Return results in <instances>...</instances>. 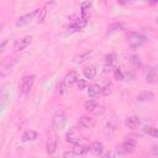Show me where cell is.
<instances>
[{
	"label": "cell",
	"mask_w": 158,
	"mask_h": 158,
	"mask_svg": "<svg viewBox=\"0 0 158 158\" xmlns=\"http://www.w3.org/2000/svg\"><path fill=\"white\" fill-rule=\"evenodd\" d=\"M125 38H126V42L132 48H138L146 42V37L138 32H128Z\"/></svg>",
	"instance_id": "obj_1"
},
{
	"label": "cell",
	"mask_w": 158,
	"mask_h": 158,
	"mask_svg": "<svg viewBox=\"0 0 158 158\" xmlns=\"http://www.w3.org/2000/svg\"><path fill=\"white\" fill-rule=\"evenodd\" d=\"M35 79H36V75H33V74L22 77L21 83H20V86H19L20 93H21V94H23V95L28 94V93L31 91V89H32L33 84H35Z\"/></svg>",
	"instance_id": "obj_2"
},
{
	"label": "cell",
	"mask_w": 158,
	"mask_h": 158,
	"mask_svg": "<svg viewBox=\"0 0 158 158\" xmlns=\"http://www.w3.org/2000/svg\"><path fill=\"white\" fill-rule=\"evenodd\" d=\"M38 11H40V9H36V10H33V11L30 12V14H26V15L20 16V17L15 21V26H16V27H23V26L28 25V23L33 20V17L38 14Z\"/></svg>",
	"instance_id": "obj_3"
},
{
	"label": "cell",
	"mask_w": 158,
	"mask_h": 158,
	"mask_svg": "<svg viewBox=\"0 0 158 158\" xmlns=\"http://www.w3.org/2000/svg\"><path fill=\"white\" fill-rule=\"evenodd\" d=\"M56 148H57V135L52 131L49 132L46 141V152L48 154H53L56 152Z\"/></svg>",
	"instance_id": "obj_4"
},
{
	"label": "cell",
	"mask_w": 158,
	"mask_h": 158,
	"mask_svg": "<svg viewBox=\"0 0 158 158\" xmlns=\"http://www.w3.org/2000/svg\"><path fill=\"white\" fill-rule=\"evenodd\" d=\"M67 123V118L63 111H57L53 116V127L57 130H63Z\"/></svg>",
	"instance_id": "obj_5"
},
{
	"label": "cell",
	"mask_w": 158,
	"mask_h": 158,
	"mask_svg": "<svg viewBox=\"0 0 158 158\" xmlns=\"http://www.w3.org/2000/svg\"><path fill=\"white\" fill-rule=\"evenodd\" d=\"M80 139H81V135H80V132L77 127H72L65 135V141L69 142V143L77 144V143L80 142Z\"/></svg>",
	"instance_id": "obj_6"
},
{
	"label": "cell",
	"mask_w": 158,
	"mask_h": 158,
	"mask_svg": "<svg viewBox=\"0 0 158 158\" xmlns=\"http://www.w3.org/2000/svg\"><path fill=\"white\" fill-rule=\"evenodd\" d=\"M136 144H137V142H136L135 138H132V137H126L125 141L121 143L120 149H121L123 153H132V152L135 151V148H136Z\"/></svg>",
	"instance_id": "obj_7"
},
{
	"label": "cell",
	"mask_w": 158,
	"mask_h": 158,
	"mask_svg": "<svg viewBox=\"0 0 158 158\" xmlns=\"http://www.w3.org/2000/svg\"><path fill=\"white\" fill-rule=\"evenodd\" d=\"M31 42H32V37H31V36H26V37H23V38H21V40H17V41L14 43V51H15V52H21V51H23V49H26V48L30 46Z\"/></svg>",
	"instance_id": "obj_8"
},
{
	"label": "cell",
	"mask_w": 158,
	"mask_h": 158,
	"mask_svg": "<svg viewBox=\"0 0 158 158\" xmlns=\"http://www.w3.org/2000/svg\"><path fill=\"white\" fill-rule=\"evenodd\" d=\"M78 80H79V78H78L77 72L72 70V72H69V73L64 77L63 83L65 84V86H67V88H70V86H73L75 83H78Z\"/></svg>",
	"instance_id": "obj_9"
},
{
	"label": "cell",
	"mask_w": 158,
	"mask_h": 158,
	"mask_svg": "<svg viewBox=\"0 0 158 158\" xmlns=\"http://www.w3.org/2000/svg\"><path fill=\"white\" fill-rule=\"evenodd\" d=\"M90 54H91V51H90V49L81 51V52H79L78 54L74 56V58H73V63H75V64H81V63H84L86 59H89Z\"/></svg>",
	"instance_id": "obj_10"
},
{
	"label": "cell",
	"mask_w": 158,
	"mask_h": 158,
	"mask_svg": "<svg viewBox=\"0 0 158 158\" xmlns=\"http://www.w3.org/2000/svg\"><path fill=\"white\" fill-rule=\"evenodd\" d=\"M78 125L81 128H93L95 126V120L89 116H81L78 121Z\"/></svg>",
	"instance_id": "obj_11"
},
{
	"label": "cell",
	"mask_w": 158,
	"mask_h": 158,
	"mask_svg": "<svg viewBox=\"0 0 158 158\" xmlns=\"http://www.w3.org/2000/svg\"><path fill=\"white\" fill-rule=\"evenodd\" d=\"M126 28V25L123 22H114V23H110L106 28V36L107 35H112L115 32H118L121 30H125Z\"/></svg>",
	"instance_id": "obj_12"
},
{
	"label": "cell",
	"mask_w": 158,
	"mask_h": 158,
	"mask_svg": "<svg viewBox=\"0 0 158 158\" xmlns=\"http://www.w3.org/2000/svg\"><path fill=\"white\" fill-rule=\"evenodd\" d=\"M153 99H154V94L148 90H143L137 94V100L141 102H148V101H152Z\"/></svg>",
	"instance_id": "obj_13"
},
{
	"label": "cell",
	"mask_w": 158,
	"mask_h": 158,
	"mask_svg": "<svg viewBox=\"0 0 158 158\" xmlns=\"http://www.w3.org/2000/svg\"><path fill=\"white\" fill-rule=\"evenodd\" d=\"M53 5H54V2H46L44 6H43L42 9H40L38 15H37V22H38V23H42V22L44 21V19H46V16H47V12H48V7H49V6H53Z\"/></svg>",
	"instance_id": "obj_14"
},
{
	"label": "cell",
	"mask_w": 158,
	"mask_h": 158,
	"mask_svg": "<svg viewBox=\"0 0 158 158\" xmlns=\"http://www.w3.org/2000/svg\"><path fill=\"white\" fill-rule=\"evenodd\" d=\"M84 109L88 111V112H93V114H99V110L100 106L99 104L95 101V100H88L84 102Z\"/></svg>",
	"instance_id": "obj_15"
},
{
	"label": "cell",
	"mask_w": 158,
	"mask_h": 158,
	"mask_svg": "<svg viewBox=\"0 0 158 158\" xmlns=\"http://www.w3.org/2000/svg\"><path fill=\"white\" fill-rule=\"evenodd\" d=\"M89 149H90V152H91L94 156H100V154H102V152H104V144H102L101 142H99V141H94V142L90 144Z\"/></svg>",
	"instance_id": "obj_16"
},
{
	"label": "cell",
	"mask_w": 158,
	"mask_h": 158,
	"mask_svg": "<svg viewBox=\"0 0 158 158\" xmlns=\"http://www.w3.org/2000/svg\"><path fill=\"white\" fill-rule=\"evenodd\" d=\"M91 2L89 1H84L81 2V19H84L85 21L89 20L90 15H91Z\"/></svg>",
	"instance_id": "obj_17"
},
{
	"label": "cell",
	"mask_w": 158,
	"mask_h": 158,
	"mask_svg": "<svg viewBox=\"0 0 158 158\" xmlns=\"http://www.w3.org/2000/svg\"><path fill=\"white\" fill-rule=\"evenodd\" d=\"M139 118L137 117V116H128V117H126V120H125V125L128 127V128H131V130H136L138 126H139Z\"/></svg>",
	"instance_id": "obj_18"
},
{
	"label": "cell",
	"mask_w": 158,
	"mask_h": 158,
	"mask_svg": "<svg viewBox=\"0 0 158 158\" xmlns=\"http://www.w3.org/2000/svg\"><path fill=\"white\" fill-rule=\"evenodd\" d=\"M37 132L36 131H33V130H27V131H25L23 132V135H22V141L23 142H28V141H35L36 138H37Z\"/></svg>",
	"instance_id": "obj_19"
},
{
	"label": "cell",
	"mask_w": 158,
	"mask_h": 158,
	"mask_svg": "<svg viewBox=\"0 0 158 158\" xmlns=\"http://www.w3.org/2000/svg\"><path fill=\"white\" fill-rule=\"evenodd\" d=\"M83 74L86 79H94L95 75H96V68L94 65H89V67H85L84 70H83Z\"/></svg>",
	"instance_id": "obj_20"
},
{
	"label": "cell",
	"mask_w": 158,
	"mask_h": 158,
	"mask_svg": "<svg viewBox=\"0 0 158 158\" xmlns=\"http://www.w3.org/2000/svg\"><path fill=\"white\" fill-rule=\"evenodd\" d=\"M99 93H101V88L98 84H91L88 88V95L90 98H95L96 95H99Z\"/></svg>",
	"instance_id": "obj_21"
},
{
	"label": "cell",
	"mask_w": 158,
	"mask_h": 158,
	"mask_svg": "<svg viewBox=\"0 0 158 158\" xmlns=\"http://www.w3.org/2000/svg\"><path fill=\"white\" fill-rule=\"evenodd\" d=\"M88 151H89V147L85 146V144H81V143L74 144V148H73V152H74L75 154H78V156H81V154L86 153Z\"/></svg>",
	"instance_id": "obj_22"
},
{
	"label": "cell",
	"mask_w": 158,
	"mask_h": 158,
	"mask_svg": "<svg viewBox=\"0 0 158 158\" xmlns=\"http://www.w3.org/2000/svg\"><path fill=\"white\" fill-rule=\"evenodd\" d=\"M86 25V21L84 19H77L74 20V22L70 25V28H74V30H81L84 28Z\"/></svg>",
	"instance_id": "obj_23"
},
{
	"label": "cell",
	"mask_w": 158,
	"mask_h": 158,
	"mask_svg": "<svg viewBox=\"0 0 158 158\" xmlns=\"http://www.w3.org/2000/svg\"><path fill=\"white\" fill-rule=\"evenodd\" d=\"M156 74H157V69L156 68H151L148 70L147 75H146V81L149 83V84H152L154 81V79H156Z\"/></svg>",
	"instance_id": "obj_24"
},
{
	"label": "cell",
	"mask_w": 158,
	"mask_h": 158,
	"mask_svg": "<svg viewBox=\"0 0 158 158\" xmlns=\"http://www.w3.org/2000/svg\"><path fill=\"white\" fill-rule=\"evenodd\" d=\"M143 131H144L146 133H148V135H151V136H153V137L158 138V128H154V127H148V126H146V127L143 128Z\"/></svg>",
	"instance_id": "obj_25"
},
{
	"label": "cell",
	"mask_w": 158,
	"mask_h": 158,
	"mask_svg": "<svg viewBox=\"0 0 158 158\" xmlns=\"http://www.w3.org/2000/svg\"><path fill=\"white\" fill-rule=\"evenodd\" d=\"M131 65H132V68H133L135 70L141 67V60H139V57H138V56H133V57L131 58Z\"/></svg>",
	"instance_id": "obj_26"
},
{
	"label": "cell",
	"mask_w": 158,
	"mask_h": 158,
	"mask_svg": "<svg viewBox=\"0 0 158 158\" xmlns=\"http://www.w3.org/2000/svg\"><path fill=\"white\" fill-rule=\"evenodd\" d=\"M101 93H102L104 96H109V95L112 93V85H111L110 83L106 84L104 88H101Z\"/></svg>",
	"instance_id": "obj_27"
},
{
	"label": "cell",
	"mask_w": 158,
	"mask_h": 158,
	"mask_svg": "<svg viewBox=\"0 0 158 158\" xmlns=\"http://www.w3.org/2000/svg\"><path fill=\"white\" fill-rule=\"evenodd\" d=\"M106 64L107 65H111L112 67V64L115 63V60H116V54L115 53H110V54H107L106 56Z\"/></svg>",
	"instance_id": "obj_28"
},
{
	"label": "cell",
	"mask_w": 158,
	"mask_h": 158,
	"mask_svg": "<svg viewBox=\"0 0 158 158\" xmlns=\"http://www.w3.org/2000/svg\"><path fill=\"white\" fill-rule=\"evenodd\" d=\"M114 73H115V78H116V80L122 81V80L125 79V75H123V73L121 72V69H120V68H116Z\"/></svg>",
	"instance_id": "obj_29"
},
{
	"label": "cell",
	"mask_w": 158,
	"mask_h": 158,
	"mask_svg": "<svg viewBox=\"0 0 158 158\" xmlns=\"http://www.w3.org/2000/svg\"><path fill=\"white\" fill-rule=\"evenodd\" d=\"M77 85H78V89L79 90H84V89L88 88V81L85 79H79L78 83H77Z\"/></svg>",
	"instance_id": "obj_30"
},
{
	"label": "cell",
	"mask_w": 158,
	"mask_h": 158,
	"mask_svg": "<svg viewBox=\"0 0 158 158\" xmlns=\"http://www.w3.org/2000/svg\"><path fill=\"white\" fill-rule=\"evenodd\" d=\"M65 89H67V86H65V84L62 81V83L57 86V93H58V94H63V93L65 91Z\"/></svg>",
	"instance_id": "obj_31"
},
{
	"label": "cell",
	"mask_w": 158,
	"mask_h": 158,
	"mask_svg": "<svg viewBox=\"0 0 158 158\" xmlns=\"http://www.w3.org/2000/svg\"><path fill=\"white\" fill-rule=\"evenodd\" d=\"M115 158H123V152L121 149H116L115 151Z\"/></svg>",
	"instance_id": "obj_32"
},
{
	"label": "cell",
	"mask_w": 158,
	"mask_h": 158,
	"mask_svg": "<svg viewBox=\"0 0 158 158\" xmlns=\"http://www.w3.org/2000/svg\"><path fill=\"white\" fill-rule=\"evenodd\" d=\"M74 156H75L74 152H69V151L64 152V158H74Z\"/></svg>",
	"instance_id": "obj_33"
},
{
	"label": "cell",
	"mask_w": 158,
	"mask_h": 158,
	"mask_svg": "<svg viewBox=\"0 0 158 158\" xmlns=\"http://www.w3.org/2000/svg\"><path fill=\"white\" fill-rule=\"evenodd\" d=\"M6 43H7V41L5 40V41L0 44V52H1V53H4V52H5V46H6Z\"/></svg>",
	"instance_id": "obj_34"
},
{
	"label": "cell",
	"mask_w": 158,
	"mask_h": 158,
	"mask_svg": "<svg viewBox=\"0 0 158 158\" xmlns=\"http://www.w3.org/2000/svg\"><path fill=\"white\" fill-rule=\"evenodd\" d=\"M102 158H111V153H110V152H106V153L102 156Z\"/></svg>",
	"instance_id": "obj_35"
},
{
	"label": "cell",
	"mask_w": 158,
	"mask_h": 158,
	"mask_svg": "<svg viewBox=\"0 0 158 158\" xmlns=\"http://www.w3.org/2000/svg\"><path fill=\"white\" fill-rule=\"evenodd\" d=\"M156 23H157V25H158V17H157V19H156Z\"/></svg>",
	"instance_id": "obj_36"
},
{
	"label": "cell",
	"mask_w": 158,
	"mask_h": 158,
	"mask_svg": "<svg viewBox=\"0 0 158 158\" xmlns=\"http://www.w3.org/2000/svg\"><path fill=\"white\" fill-rule=\"evenodd\" d=\"M51 158H58V157H51Z\"/></svg>",
	"instance_id": "obj_37"
},
{
	"label": "cell",
	"mask_w": 158,
	"mask_h": 158,
	"mask_svg": "<svg viewBox=\"0 0 158 158\" xmlns=\"http://www.w3.org/2000/svg\"><path fill=\"white\" fill-rule=\"evenodd\" d=\"M32 158H37V157H32Z\"/></svg>",
	"instance_id": "obj_38"
}]
</instances>
